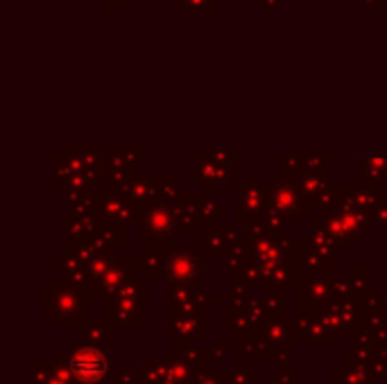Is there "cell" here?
<instances>
[{
	"instance_id": "obj_1",
	"label": "cell",
	"mask_w": 387,
	"mask_h": 384,
	"mask_svg": "<svg viewBox=\"0 0 387 384\" xmlns=\"http://www.w3.org/2000/svg\"><path fill=\"white\" fill-rule=\"evenodd\" d=\"M52 360L69 364L79 384H102L111 370L109 353L84 343H75L73 351H52Z\"/></svg>"
},
{
	"instance_id": "obj_2",
	"label": "cell",
	"mask_w": 387,
	"mask_h": 384,
	"mask_svg": "<svg viewBox=\"0 0 387 384\" xmlns=\"http://www.w3.org/2000/svg\"><path fill=\"white\" fill-rule=\"evenodd\" d=\"M367 364H358L353 360L342 362V370H333V382L338 384H367L371 375Z\"/></svg>"
},
{
	"instance_id": "obj_3",
	"label": "cell",
	"mask_w": 387,
	"mask_h": 384,
	"mask_svg": "<svg viewBox=\"0 0 387 384\" xmlns=\"http://www.w3.org/2000/svg\"><path fill=\"white\" fill-rule=\"evenodd\" d=\"M73 380H75V375H73L71 366L66 364V362H57L55 360V366H52L46 384H73Z\"/></svg>"
},
{
	"instance_id": "obj_4",
	"label": "cell",
	"mask_w": 387,
	"mask_h": 384,
	"mask_svg": "<svg viewBox=\"0 0 387 384\" xmlns=\"http://www.w3.org/2000/svg\"><path fill=\"white\" fill-rule=\"evenodd\" d=\"M256 382H258L256 370L245 368L243 364H240V368H236L233 373H229V380H226V384H256Z\"/></svg>"
},
{
	"instance_id": "obj_5",
	"label": "cell",
	"mask_w": 387,
	"mask_h": 384,
	"mask_svg": "<svg viewBox=\"0 0 387 384\" xmlns=\"http://www.w3.org/2000/svg\"><path fill=\"white\" fill-rule=\"evenodd\" d=\"M226 375L224 370H202V373H195V382L193 384H224Z\"/></svg>"
},
{
	"instance_id": "obj_6",
	"label": "cell",
	"mask_w": 387,
	"mask_h": 384,
	"mask_svg": "<svg viewBox=\"0 0 387 384\" xmlns=\"http://www.w3.org/2000/svg\"><path fill=\"white\" fill-rule=\"evenodd\" d=\"M139 380L136 370H116L114 373V384H134Z\"/></svg>"
},
{
	"instance_id": "obj_7",
	"label": "cell",
	"mask_w": 387,
	"mask_h": 384,
	"mask_svg": "<svg viewBox=\"0 0 387 384\" xmlns=\"http://www.w3.org/2000/svg\"><path fill=\"white\" fill-rule=\"evenodd\" d=\"M295 375H297L295 370H286L278 380H270V384H290V378H295ZM292 384H297V382H292Z\"/></svg>"
},
{
	"instance_id": "obj_8",
	"label": "cell",
	"mask_w": 387,
	"mask_h": 384,
	"mask_svg": "<svg viewBox=\"0 0 387 384\" xmlns=\"http://www.w3.org/2000/svg\"><path fill=\"white\" fill-rule=\"evenodd\" d=\"M224 353H226V341H220V346H216L211 353H208V357H224Z\"/></svg>"
}]
</instances>
